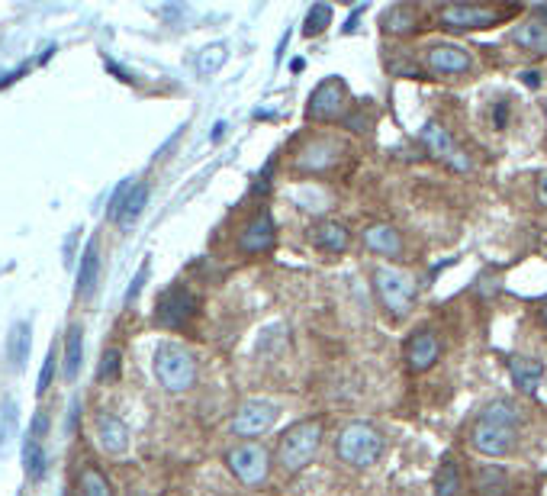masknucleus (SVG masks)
<instances>
[{
	"mask_svg": "<svg viewBox=\"0 0 547 496\" xmlns=\"http://www.w3.org/2000/svg\"><path fill=\"white\" fill-rule=\"evenodd\" d=\"M338 145L328 142V139H316V142H310L303 151H300V159H296V165L303 171H326L332 168L338 161Z\"/></svg>",
	"mask_w": 547,
	"mask_h": 496,
	"instance_id": "b1692460",
	"label": "nucleus"
},
{
	"mask_svg": "<svg viewBox=\"0 0 547 496\" xmlns=\"http://www.w3.org/2000/svg\"><path fill=\"white\" fill-rule=\"evenodd\" d=\"M319 445H322V422H316V419L296 422V426H290V429L284 432V438H280L278 464L286 474H300L306 464L316 458Z\"/></svg>",
	"mask_w": 547,
	"mask_h": 496,
	"instance_id": "f257e3e1",
	"label": "nucleus"
},
{
	"mask_svg": "<svg viewBox=\"0 0 547 496\" xmlns=\"http://www.w3.org/2000/svg\"><path fill=\"white\" fill-rule=\"evenodd\" d=\"M515 438H519V429H512V426H499V422L477 419L473 435H471V445L480 454H487V458H503V454H509L515 448Z\"/></svg>",
	"mask_w": 547,
	"mask_h": 496,
	"instance_id": "1a4fd4ad",
	"label": "nucleus"
},
{
	"mask_svg": "<svg viewBox=\"0 0 547 496\" xmlns=\"http://www.w3.org/2000/svg\"><path fill=\"white\" fill-rule=\"evenodd\" d=\"M45 432H49V416L36 412L33 429L23 442V464H26V477L29 480H43L49 471V454H45Z\"/></svg>",
	"mask_w": 547,
	"mask_h": 496,
	"instance_id": "9d476101",
	"label": "nucleus"
},
{
	"mask_svg": "<svg viewBox=\"0 0 547 496\" xmlns=\"http://www.w3.org/2000/svg\"><path fill=\"white\" fill-rule=\"evenodd\" d=\"M435 496H461V468H457L454 458H447V461L438 468Z\"/></svg>",
	"mask_w": 547,
	"mask_h": 496,
	"instance_id": "c85d7f7f",
	"label": "nucleus"
},
{
	"mask_svg": "<svg viewBox=\"0 0 547 496\" xmlns=\"http://www.w3.org/2000/svg\"><path fill=\"white\" fill-rule=\"evenodd\" d=\"M194 310H197L194 294H190L184 284H174V287H168V290L158 297L155 322H158V326H165V329H177V326H184V322L194 316Z\"/></svg>",
	"mask_w": 547,
	"mask_h": 496,
	"instance_id": "6e6552de",
	"label": "nucleus"
},
{
	"mask_svg": "<svg viewBox=\"0 0 547 496\" xmlns=\"http://www.w3.org/2000/svg\"><path fill=\"white\" fill-rule=\"evenodd\" d=\"M512 43L528 55H547V23L544 20H525L512 29Z\"/></svg>",
	"mask_w": 547,
	"mask_h": 496,
	"instance_id": "4be33fe9",
	"label": "nucleus"
},
{
	"mask_svg": "<svg viewBox=\"0 0 547 496\" xmlns=\"http://www.w3.org/2000/svg\"><path fill=\"white\" fill-rule=\"evenodd\" d=\"M226 59H229V52H226V45H210V49H203V55H200V61H197V71H200L203 77H210V75H216L219 68L226 65Z\"/></svg>",
	"mask_w": 547,
	"mask_h": 496,
	"instance_id": "2f4dec72",
	"label": "nucleus"
},
{
	"mask_svg": "<svg viewBox=\"0 0 547 496\" xmlns=\"http://www.w3.org/2000/svg\"><path fill=\"white\" fill-rule=\"evenodd\" d=\"M544 117H547V107H544Z\"/></svg>",
	"mask_w": 547,
	"mask_h": 496,
	"instance_id": "ea45409f",
	"label": "nucleus"
},
{
	"mask_svg": "<svg viewBox=\"0 0 547 496\" xmlns=\"http://www.w3.org/2000/svg\"><path fill=\"white\" fill-rule=\"evenodd\" d=\"M335 451L351 468H371V464L380 461V454H383V435L374 426H367V422H351L338 435Z\"/></svg>",
	"mask_w": 547,
	"mask_h": 496,
	"instance_id": "f03ea898",
	"label": "nucleus"
},
{
	"mask_svg": "<svg viewBox=\"0 0 547 496\" xmlns=\"http://www.w3.org/2000/svg\"><path fill=\"white\" fill-rule=\"evenodd\" d=\"M145 203H149V187H145V184H123V187L117 191V197L109 200L107 216H109V219H117V223H119L123 229H129V226L135 223V219L142 216Z\"/></svg>",
	"mask_w": 547,
	"mask_h": 496,
	"instance_id": "f8f14e48",
	"label": "nucleus"
},
{
	"mask_svg": "<svg viewBox=\"0 0 547 496\" xmlns=\"http://www.w3.org/2000/svg\"><path fill=\"white\" fill-rule=\"evenodd\" d=\"M97 278H101V245H97V239H91V242L84 245L81 264H77V297H81V300H91L93 297Z\"/></svg>",
	"mask_w": 547,
	"mask_h": 496,
	"instance_id": "6ab92c4d",
	"label": "nucleus"
},
{
	"mask_svg": "<svg viewBox=\"0 0 547 496\" xmlns=\"http://www.w3.org/2000/svg\"><path fill=\"white\" fill-rule=\"evenodd\" d=\"M522 85H528V87H538L541 85V71H522Z\"/></svg>",
	"mask_w": 547,
	"mask_h": 496,
	"instance_id": "58836bf2",
	"label": "nucleus"
},
{
	"mask_svg": "<svg viewBox=\"0 0 547 496\" xmlns=\"http://www.w3.org/2000/svg\"><path fill=\"white\" fill-rule=\"evenodd\" d=\"M515 7L499 10V7H477V4H451V7L438 10V20L447 29H489V26L503 23Z\"/></svg>",
	"mask_w": 547,
	"mask_h": 496,
	"instance_id": "39448f33",
	"label": "nucleus"
},
{
	"mask_svg": "<svg viewBox=\"0 0 547 496\" xmlns=\"http://www.w3.org/2000/svg\"><path fill=\"white\" fill-rule=\"evenodd\" d=\"M274 419H278V406L268 403V400H248V403L236 412V419H232V432H236L238 438L264 435V432L274 426Z\"/></svg>",
	"mask_w": 547,
	"mask_h": 496,
	"instance_id": "9b49d317",
	"label": "nucleus"
},
{
	"mask_svg": "<svg viewBox=\"0 0 547 496\" xmlns=\"http://www.w3.org/2000/svg\"><path fill=\"white\" fill-rule=\"evenodd\" d=\"M415 23H419V13H415V7H409V4H396V7H390L387 13L380 17V26H383V33H390V36L413 33Z\"/></svg>",
	"mask_w": 547,
	"mask_h": 496,
	"instance_id": "a878e982",
	"label": "nucleus"
},
{
	"mask_svg": "<svg viewBox=\"0 0 547 496\" xmlns=\"http://www.w3.org/2000/svg\"><path fill=\"white\" fill-rule=\"evenodd\" d=\"M505 123H509V103H499L496 107V129H505Z\"/></svg>",
	"mask_w": 547,
	"mask_h": 496,
	"instance_id": "4c0bfd02",
	"label": "nucleus"
},
{
	"mask_svg": "<svg viewBox=\"0 0 547 496\" xmlns=\"http://www.w3.org/2000/svg\"><path fill=\"white\" fill-rule=\"evenodd\" d=\"M312 242H316V248H322V252L338 255V252H345L348 248L351 232H348L345 223H338V219H326V223H319V226L312 229Z\"/></svg>",
	"mask_w": 547,
	"mask_h": 496,
	"instance_id": "5701e85b",
	"label": "nucleus"
},
{
	"mask_svg": "<svg viewBox=\"0 0 547 496\" xmlns=\"http://www.w3.org/2000/svg\"><path fill=\"white\" fill-rule=\"evenodd\" d=\"M374 290H377L380 303H383L393 316H406V313L413 310L415 294H419L413 274H406L403 268H390V264H380V268L374 271Z\"/></svg>",
	"mask_w": 547,
	"mask_h": 496,
	"instance_id": "20e7f679",
	"label": "nucleus"
},
{
	"mask_svg": "<svg viewBox=\"0 0 547 496\" xmlns=\"http://www.w3.org/2000/svg\"><path fill=\"white\" fill-rule=\"evenodd\" d=\"M328 23H332V7H328V4H316V7H312L310 13H306L303 33H306V36H319Z\"/></svg>",
	"mask_w": 547,
	"mask_h": 496,
	"instance_id": "473e14b6",
	"label": "nucleus"
},
{
	"mask_svg": "<svg viewBox=\"0 0 547 496\" xmlns=\"http://www.w3.org/2000/svg\"><path fill=\"white\" fill-rule=\"evenodd\" d=\"M29 352H33V326L26 320L13 322L7 336V364L10 370H23L29 362Z\"/></svg>",
	"mask_w": 547,
	"mask_h": 496,
	"instance_id": "412c9836",
	"label": "nucleus"
},
{
	"mask_svg": "<svg viewBox=\"0 0 547 496\" xmlns=\"http://www.w3.org/2000/svg\"><path fill=\"white\" fill-rule=\"evenodd\" d=\"M17 432H20V410L10 396H4L0 400V451L17 438Z\"/></svg>",
	"mask_w": 547,
	"mask_h": 496,
	"instance_id": "cd10ccee",
	"label": "nucleus"
},
{
	"mask_svg": "<svg viewBox=\"0 0 547 496\" xmlns=\"http://www.w3.org/2000/svg\"><path fill=\"white\" fill-rule=\"evenodd\" d=\"M425 68H429L431 75H463V71L473 68V59L471 52L461 49V45L441 43L425 52Z\"/></svg>",
	"mask_w": 547,
	"mask_h": 496,
	"instance_id": "4468645a",
	"label": "nucleus"
},
{
	"mask_svg": "<svg viewBox=\"0 0 547 496\" xmlns=\"http://www.w3.org/2000/svg\"><path fill=\"white\" fill-rule=\"evenodd\" d=\"M229 471L242 480L245 487H261L268 480L270 471V458L264 451V445H254V442H245V445H236L229 451Z\"/></svg>",
	"mask_w": 547,
	"mask_h": 496,
	"instance_id": "423d86ee",
	"label": "nucleus"
},
{
	"mask_svg": "<svg viewBox=\"0 0 547 496\" xmlns=\"http://www.w3.org/2000/svg\"><path fill=\"white\" fill-rule=\"evenodd\" d=\"M270 245H274V219L264 210V213H258V216H252V223L242 229L238 248H242L245 255H261V252H268Z\"/></svg>",
	"mask_w": 547,
	"mask_h": 496,
	"instance_id": "f3484780",
	"label": "nucleus"
},
{
	"mask_svg": "<svg viewBox=\"0 0 547 496\" xmlns=\"http://www.w3.org/2000/svg\"><path fill=\"white\" fill-rule=\"evenodd\" d=\"M364 245L371 252L383 255V258H399L403 255V236L390 223H374V226L364 229Z\"/></svg>",
	"mask_w": 547,
	"mask_h": 496,
	"instance_id": "aec40b11",
	"label": "nucleus"
},
{
	"mask_svg": "<svg viewBox=\"0 0 547 496\" xmlns=\"http://www.w3.org/2000/svg\"><path fill=\"white\" fill-rule=\"evenodd\" d=\"M509 374H512L515 387L522 394H538L541 384H544V364L538 358H522V354H512L509 358Z\"/></svg>",
	"mask_w": 547,
	"mask_h": 496,
	"instance_id": "a211bd4d",
	"label": "nucleus"
},
{
	"mask_svg": "<svg viewBox=\"0 0 547 496\" xmlns=\"http://www.w3.org/2000/svg\"><path fill=\"white\" fill-rule=\"evenodd\" d=\"M422 142H425V149H429L431 159H438L441 165H447V168H454V171H471V159H467V151H463L461 145L451 139V133H447L441 123L429 119V123L422 126Z\"/></svg>",
	"mask_w": 547,
	"mask_h": 496,
	"instance_id": "0eeeda50",
	"label": "nucleus"
},
{
	"mask_svg": "<svg viewBox=\"0 0 547 496\" xmlns=\"http://www.w3.org/2000/svg\"><path fill=\"white\" fill-rule=\"evenodd\" d=\"M473 490H477V496H505L509 493V474L496 464H483L473 471Z\"/></svg>",
	"mask_w": 547,
	"mask_h": 496,
	"instance_id": "393cba45",
	"label": "nucleus"
},
{
	"mask_svg": "<svg viewBox=\"0 0 547 496\" xmlns=\"http://www.w3.org/2000/svg\"><path fill=\"white\" fill-rule=\"evenodd\" d=\"M145 274H149V261H142V268H139V274H135V281L129 284V290H126V300L133 303L135 297H139V290H142V284H145Z\"/></svg>",
	"mask_w": 547,
	"mask_h": 496,
	"instance_id": "c9c22d12",
	"label": "nucleus"
},
{
	"mask_svg": "<svg viewBox=\"0 0 547 496\" xmlns=\"http://www.w3.org/2000/svg\"><path fill=\"white\" fill-rule=\"evenodd\" d=\"M97 445H101L103 454L117 458V454L129 451V429L126 422L113 416V412H101L97 416Z\"/></svg>",
	"mask_w": 547,
	"mask_h": 496,
	"instance_id": "dca6fc26",
	"label": "nucleus"
},
{
	"mask_svg": "<svg viewBox=\"0 0 547 496\" xmlns=\"http://www.w3.org/2000/svg\"><path fill=\"white\" fill-rule=\"evenodd\" d=\"M97 378H101V380H117L119 378V352H117V348H107V352H103Z\"/></svg>",
	"mask_w": 547,
	"mask_h": 496,
	"instance_id": "f704fd0d",
	"label": "nucleus"
},
{
	"mask_svg": "<svg viewBox=\"0 0 547 496\" xmlns=\"http://www.w3.org/2000/svg\"><path fill=\"white\" fill-rule=\"evenodd\" d=\"M438 358H441V342H438L435 332L431 329L413 332V338L406 342V364H409V370L425 374L429 368H435Z\"/></svg>",
	"mask_w": 547,
	"mask_h": 496,
	"instance_id": "2eb2a0df",
	"label": "nucleus"
},
{
	"mask_svg": "<svg viewBox=\"0 0 547 496\" xmlns=\"http://www.w3.org/2000/svg\"><path fill=\"white\" fill-rule=\"evenodd\" d=\"M535 200H538V207L547 210V171H541L538 181H535Z\"/></svg>",
	"mask_w": 547,
	"mask_h": 496,
	"instance_id": "e433bc0d",
	"label": "nucleus"
},
{
	"mask_svg": "<svg viewBox=\"0 0 547 496\" xmlns=\"http://www.w3.org/2000/svg\"><path fill=\"white\" fill-rule=\"evenodd\" d=\"M77 490H81V496H113L109 480L103 477L97 468H84V471H81V477H77Z\"/></svg>",
	"mask_w": 547,
	"mask_h": 496,
	"instance_id": "7c9ffc66",
	"label": "nucleus"
},
{
	"mask_svg": "<svg viewBox=\"0 0 547 496\" xmlns=\"http://www.w3.org/2000/svg\"><path fill=\"white\" fill-rule=\"evenodd\" d=\"M55 368H59V352H55V346H52L49 354H45V362H43V370H39V387H36V394H45V390L52 387Z\"/></svg>",
	"mask_w": 547,
	"mask_h": 496,
	"instance_id": "72a5a7b5",
	"label": "nucleus"
},
{
	"mask_svg": "<svg viewBox=\"0 0 547 496\" xmlns=\"http://www.w3.org/2000/svg\"><path fill=\"white\" fill-rule=\"evenodd\" d=\"M155 378L168 394L190 390L197 380V358L181 346H158L155 352Z\"/></svg>",
	"mask_w": 547,
	"mask_h": 496,
	"instance_id": "7ed1b4c3",
	"label": "nucleus"
},
{
	"mask_svg": "<svg viewBox=\"0 0 547 496\" xmlns=\"http://www.w3.org/2000/svg\"><path fill=\"white\" fill-rule=\"evenodd\" d=\"M348 103V87L342 77H328L322 81L310 97V117L312 119H335Z\"/></svg>",
	"mask_w": 547,
	"mask_h": 496,
	"instance_id": "ddd939ff",
	"label": "nucleus"
},
{
	"mask_svg": "<svg viewBox=\"0 0 547 496\" xmlns=\"http://www.w3.org/2000/svg\"><path fill=\"white\" fill-rule=\"evenodd\" d=\"M480 419L499 422V426H512V429H519V419H522V416H519V406L509 403V400H493L489 406H483Z\"/></svg>",
	"mask_w": 547,
	"mask_h": 496,
	"instance_id": "c756f323",
	"label": "nucleus"
},
{
	"mask_svg": "<svg viewBox=\"0 0 547 496\" xmlns=\"http://www.w3.org/2000/svg\"><path fill=\"white\" fill-rule=\"evenodd\" d=\"M81 358H84V332H81V326H71L65 336V378L68 380L77 378Z\"/></svg>",
	"mask_w": 547,
	"mask_h": 496,
	"instance_id": "bb28decb",
	"label": "nucleus"
}]
</instances>
